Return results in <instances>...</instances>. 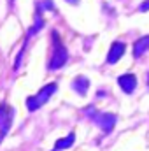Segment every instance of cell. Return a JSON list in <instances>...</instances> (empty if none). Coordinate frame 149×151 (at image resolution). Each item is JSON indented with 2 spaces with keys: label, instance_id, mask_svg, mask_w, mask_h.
I'll return each instance as SVG.
<instances>
[{
  "label": "cell",
  "instance_id": "obj_12",
  "mask_svg": "<svg viewBox=\"0 0 149 151\" xmlns=\"http://www.w3.org/2000/svg\"><path fill=\"white\" fill-rule=\"evenodd\" d=\"M67 2H69V4H77L79 0H67Z\"/></svg>",
  "mask_w": 149,
  "mask_h": 151
},
{
  "label": "cell",
  "instance_id": "obj_13",
  "mask_svg": "<svg viewBox=\"0 0 149 151\" xmlns=\"http://www.w3.org/2000/svg\"><path fill=\"white\" fill-rule=\"evenodd\" d=\"M9 5L12 7V5H14V0H9Z\"/></svg>",
  "mask_w": 149,
  "mask_h": 151
},
{
  "label": "cell",
  "instance_id": "obj_1",
  "mask_svg": "<svg viewBox=\"0 0 149 151\" xmlns=\"http://www.w3.org/2000/svg\"><path fill=\"white\" fill-rule=\"evenodd\" d=\"M53 44H54V49H53L51 62H49V70H56V69L63 67L69 60V53H67L65 46L62 44L58 32H53Z\"/></svg>",
  "mask_w": 149,
  "mask_h": 151
},
{
  "label": "cell",
  "instance_id": "obj_6",
  "mask_svg": "<svg viewBox=\"0 0 149 151\" xmlns=\"http://www.w3.org/2000/svg\"><path fill=\"white\" fill-rule=\"evenodd\" d=\"M123 53H125V44H123V42H114L111 46L109 55H107V62H109V63H116V62L123 56Z\"/></svg>",
  "mask_w": 149,
  "mask_h": 151
},
{
  "label": "cell",
  "instance_id": "obj_2",
  "mask_svg": "<svg viewBox=\"0 0 149 151\" xmlns=\"http://www.w3.org/2000/svg\"><path fill=\"white\" fill-rule=\"evenodd\" d=\"M56 91V84L54 83H49V84H46L44 88H40V91H39L37 95H32V97H28L27 99V107H28V111H37L39 107H42L49 99H51V95Z\"/></svg>",
  "mask_w": 149,
  "mask_h": 151
},
{
  "label": "cell",
  "instance_id": "obj_5",
  "mask_svg": "<svg viewBox=\"0 0 149 151\" xmlns=\"http://www.w3.org/2000/svg\"><path fill=\"white\" fill-rule=\"evenodd\" d=\"M117 83H119V86L125 93H132L137 88V77L133 74H123L117 79Z\"/></svg>",
  "mask_w": 149,
  "mask_h": 151
},
{
  "label": "cell",
  "instance_id": "obj_14",
  "mask_svg": "<svg viewBox=\"0 0 149 151\" xmlns=\"http://www.w3.org/2000/svg\"><path fill=\"white\" fill-rule=\"evenodd\" d=\"M54 151H58V150H54Z\"/></svg>",
  "mask_w": 149,
  "mask_h": 151
},
{
  "label": "cell",
  "instance_id": "obj_10",
  "mask_svg": "<svg viewBox=\"0 0 149 151\" xmlns=\"http://www.w3.org/2000/svg\"><path fill=\"white\" fill-rule=\"evenodd\" d=\"M139 11H142V12H146V11H149V0H148V2H142V4H140Z\"/></svg>",
  "mask_w": 149,
  "mask_h": 151
},
{
  "label": "cell",
  "instance_id": "obj_3",
  "mask_svg": "<svg viewBox=\"0 0 149 151\" xmlns=\"http://www.w3.org/2000/svg\"><path fill=\"white\" fill-rule=\"evenodd\" d=\"M12 107L9 106V104H4V106H0V141L9 134V130H11V123H12Z\"/></svg>",
  "mask_w": 149,
  "mask_h": 151
},
{
  "label": "cell",
  "instance_id": "obj_11",
  "mask_svg": "<svg viewBox=\"0 0 149 151\" xmlns=\"http://www.w3.org/2000/svg\"><path fill=\"white\" fill-rule=\"evenodd\" d=\"M44 5H46L47 9H53V11H54V5H53V2H51V0H44Z\"/></svg>",
  "mask_w": 149,
  "mask_h": 151
},
{
  "label": "cell",
  "instance_id": "obj_8",
  "mask_svg": "<svg viewBox=\"0 0 149 151\" xmlns=\"http://www.w3.org/2000/svg\"><path fill=\"white\" fill-rule=\"evenodd\" d=\"M72 88H74L79 95H86V91H88V88H90V81H88L86 77L79 76V77H75V79H74Z\"/></svg>",
  "mask_w": 149,
  "mask_h": 151
},
{
  "label": "cell",
  "instance_id": "obj_7",
  "mask_svg": "<svg viewBox=\"0 0 149 151\" xmlns=\"http://www.w3.org/2000/svg\"><path fill=\"white\" fill-rule=\"evenodd\" d=\"M148 49H149V35H148V37L139 39V40L133 44V56H135V58H139V56H140V55H144Z\"/></svg>",
  "mask_w": 149,
  "mask_h": 151
},
{
  "label": "cell",
  "instance_id": "obj_4",
  "mask_svg": "<svg viewBox=\"0 0 149 151\" xmlns=\"http://www.w3.org/2000/svg\"><path fill=\"white\" fill-rule=\"evenodd\" d=\"M95 121L98 123V127H100L105 134H109L112 128H114V125H116V116L112 113L97 114V116H95Z\"/></svg>",
  "mask_w": 149,
  "mask_h": 151
},
{
  "label": "cell",
  "instance_id": "obj_9",
  "mask_svg": "<svg viewBox=\"0 0 149 151\" xmlns=\"http://www.w3.org/2000/svg\"><path fill=\"white\" fill-rule=\"evenodd\" d=\"M74 141H75V135H74V132L72 134H69L65 139H58L56 141V144H54V150H67V148H70L72 144H74Z\"/></svg>",
  "mask_w": 149,
  "mask_h": 151
}]
</instances>
